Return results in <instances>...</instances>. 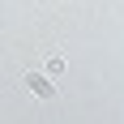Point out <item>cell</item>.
<instances>
[{
	"mask_svg": "<svg viewBox=\"0 0 124 124\" xmlns=\"http://www.w3.org/2000/svg\"><path fill=\"white\" fill-rule=\"evenodd\" d=\"M26 86H30V90H34V94H43V99H47V94H56V86H51V81H47V77H26Z\"/></svg>",
	"mask_w": 124,
	"mask_h": 124,
	"instance_id": "6da1fadb",
	"label": "cell"
},
{
	"mask_svg": "<svg viewBox=\"0 0 124 124\" xmlns=\"http://www.w3.org/2000/svg\"><path fill=\"white\" fill-rule=\"evenodd\" d=\"M47 73H51V77L64 73V60H60V56H47Z\"/></svg>",
	"mask_w": 124,
	"mask_h": 124,
	"instance_id": "7a4b0ae2",
	"label": "cell"
}]
</instances>
